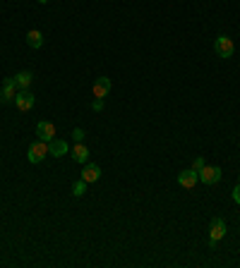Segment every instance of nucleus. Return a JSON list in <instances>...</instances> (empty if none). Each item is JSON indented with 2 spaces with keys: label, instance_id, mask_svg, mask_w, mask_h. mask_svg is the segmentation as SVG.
<instances>
[{
  "label": "nucleus",
  "instance_id": "obj_1",
  "mask_svg": "<svg viewBox=\"0 0 240 268\" xmlns=\"http://www.w3.org/2000/svg\"><path fill=\"white\" fill-rule=\"evenodd\" d=\"M214 51H216L219 58L228 60V58H233V53H236V43H233L231 36L221 34V36H216V41H214Z\"/></svg>",
  "mask_w": 240,
  "mask_h": 268
},
{
  "label": "nucleus",
  "instance_id": "obj_2",
  "mask_svg": "<svg viewBox=\"0 0 240 268\" xmlns=\"http://www.w3.org/2000/svg\"><path fill=\"white\" fill-rule=\"evenodd\" d=\"M46 156H48V144H46V141H41V139H39V141H34V144L27 148V158H29V163H34V165L41 163Z\"/></svg>",
  "mask_w": 240,
  "mask_h": 268
},
{
  "label": "nucleus",
  "instance_id": "obj_3",
  "mask_svg": "<svg viewBox=\"0 0 240 268\" xmlns=\"http://www.w3.org/2000/svg\"><path fill=\"white\" fill-rule=\"evenodd\" d=\"M224 235H226V220L224 218H214L212 230H209V247L216 249V242L224 240Z\"/></svg>",
  "mask_w": 240,
  "mask_h": 268
},
{
  "label": "nucleus",
  "instance_id": "obj_4",
  "mask_svg": "<svg viewBox=\"0 0 240 268\" xmlns=\"http://www.w3.org/2000/svg\"><path fill=\"white\" fill-rule=\"evenodd\" d=\"M19 91V86H17V81L12 79H5L2 81V89H0V103H14V96Z\"/></svg>",
  "mask_w": 240,
  "mask_h": 268
},
{
  "label": "nucleus",
  "instance_id": "obj_5",
  "mask_svg": "<svg viewBox=\"0 0 240 268\" xmlns=\"http://www.w3.org/2000/svg\"><path fill=\"white\" fill-rule=\"evenodd\" d=\"M221 180V168H216V165H204L200 170V182L204 185H216Z\"/></svg>",
  "mask_w": 240,
  "mask_h": 268
},
{
  "label": "nucleus",
  "instance_id": "obj_6",
  "mask_svg": "<svg viewBox=\"0 0 240 268\" xmlns=\"http://www.w3.org/2000/svg\"><path fill=\"white\" fill-rule=\"evenodd\" d=\"M14 106L19 108V110H31L34 108V94L29 91V89H19L17 91V96H14Z\"/></svg>",
  "mask_w": 240,
  "mask_h": 268
},
{
  "label": "nucleus",
  "instance_id": "obj_7",
  "mask_svg": "<svg viewBox=\"0 0 240 268\" xmlns=\"http://www.w3.org/2000/svg\"><path fill=\"white\" fill-rule=\"evenodd\" d=\"M36 136H39L41 141H53L55 139V125L53 122H48V120H41L39 125H36Z\"/></svg>",
  "mask_w": 240,
  "mask_h": 268
},
{
  "label": "nucleus",
  "instance_id": "obj_8",
  "mask_svg": "<svg viewBox=\"0 0 240 268\" xmlns=\"http://www.w3.org/2000/svg\"><path fill=\"white\" fill-rule=\"evenodd\" d=\"M197 180H200V173L197 170H183V173H178V185L180 187H185V189H192L195 185H197Z\"/></svg>",
  "mask_w": 240,
  "mask_h": 268
},
{
  "label": "nucleus",
  "instance_id": "obj_9",
  "mask_svg": "<svg viewBox=\"0 0 240 268\" xmlns=\"http://www.w3.org/2000/svg\"><path fill=\"white\" fill-rule=\"evenodd\" d=\"M67 151H70V146H67L65 139H58V136H55L53 141H48V156H53V158H63Z\"/></svg>",
  "mask_w": 240,
  "mask_h": 268
},
{
  "label": "nucleus",
  "instance_id": "obj_10",
  "mask_svg": "<svg viewBox=\"0 0 240 268\" xmlns=\"http://www.w3.org/2000/svg\"><path fill=\"white\" fill-rule=\"evenodd\" d=\"M101 177V168L96 165V163H84V168H82V180L87 182V185H92Z\"/></svg>",
  "mask_w": 240,
  "mask_h": 268
},
{
  "label": "nucleus",
  "instance_id": "obj_11",
  "mask_svg": "<svg viewBox=\"0 0 240 268\" xmlns=\"http://www.w3.org/2000/svg\"><path fill=\"white\" fill-rule=\"evenodd\" d=\"M108 91H111V79H108V77H99V79L94 81V96H96V98L108 96Z\"/></svg>",
  "mask_w": 240,
  "mask_h": 268
},
{
  "label": "nucleus",
  "instance_id": "obj_12",
  "mask_svg": "<svg viewBox=\"0 0 240 268\" xmlns=\"http://www.w3.org/2000/svg\"><path fill=\"white\" fill-rule=\"evenodd\" d=\"M72 161H77V163H89V148L84 146L82 141H77V144H75V148H72Z\"/></svg>",
  "mask_w": 240,
  "mask_h": 268
},
{
  "label": "nucleus",
  "instance_id": "obj_13",
  "mask_svg": "<svg viewBox=\"0 0 240 268\" xmlns=\"http://www.w3.org/2000/svg\"><path fill=\"white\" fill-rule=\"evenodd\" d=\"M27 43L31 48H41V46H43V34H41L39 29H31L27 34Z\"/></svg>",
  "mask_w": 240,
  "mask_h": 268
},
{
  "label": "nucleus",
  "instance_id": "obj_14",
  "mask_svg": "<svg viewBox=\"0 0 240 268\" xmlns=\"http://www.w3.org/2000/svg\"><path fill=\"white\" fill-rule=\"evenodd\" d=\"M31 79H34L31 72H19V74H14V81H17L19 89H29V86H31Z\"/></svg>",
  "mask_w": 240,
  "mask_h": 268
},
{
  "label": "nucleus",
  "instance_id": "obj_15",
  "mask_svg": "<svg viewBox=\"0 0 240 268\" xmlns=\"http://www.w3.org/2000/svg\"><path fill=\"white\" fill-rule=\"evenodd\" d=\"M72 194H75V197H84V194H87V182H84V180H75V185H72Z\"/></svg>",
  "mask_w": 240,
  "mask_h": 268
},
{
  "label": "nucleus",
  "instance_id": "obj_16",
  "mask_svg": "<svg viewBox=\"0 0 240 268\" xmlns=\"http://www.w3.org/2000/svg\"><path fill=\"white\" fill-rule=\"evenodd\" d=\"M84 136H87V134H84L82 127H75V130H72V139H75V141H84Z\"/></svg>",
  "mask_w": 240,
  "mask_h": 268
},
{
  "label": "nucleus",
  "instance_id": "obj_17",
  "mask_svg": "<svg viewBox=\"0 0 240 268\" xmlns=\"http://www.w3.org/2000/svg\"><path fill=\"white\" fill-rule=\"evenodd\" d=\"M92 108H94V110H96V113H101V110H104V98H94Z\"/></svg>",
  "mask_w": 240,
  "mask_h": 268
},
{
  "label": "nucleus",
  "instance_id": "obj_18",
  "mask_svg": "<svg viewBox=\"0 0 240 268\" xmlns=\"http://www.w3.org/2000/svg\"><path fill=\"white\" fill-rule=\"evenodd\" d=\"M204 165H207V163H204V158H195V163H192V170H197V173H200Z\"/></svg>",
  "mask_w": 240,
  "mask_h": 268
},
{
  "label": "nucleus",
  "instance_id": "obj_19",
  "mask_svg": "<svg viewBox=\"0 0 240 268\" xmlns=\"http://www.w3.org/2000/svg\"><path fill=\"white\" fill-rule=\"evenodd\" d=\"M231 197H233V201H236V203H240V182L236 185V189H233V194H231Z\"/></svg>",
  "mask_w": 240,
  "mask_h": 268
},
{
  "label": "nucleus",
  "instance_id": "obj_20",
  "mask_svg": "<svg viewBox=\"0 0 240 268\" xmlns=\"http://www.w3.org/2000/svg\"><path fill=\"white\" fill-rule=\"evenodd\" d=\"M36 2H41V5H46V2H48V0H36Z\"/></svg>",
  "mask_w": 240,
  "mask_h": 268
},
{
  "label": "nucleus",
  "instance_id": "obj_21",
  "mask_svg": "<svg viewBox=\"0 0 240 268\" xmlns=\"http://www.w3.org/2000/svg\"><path fill=\"white\" fill-rule=\"evenodd\" d=\"M238 182H240V175H238Z\"/></svg>",
  "mask_w": 240,
  "mask_h": 268
}]
</instances>
